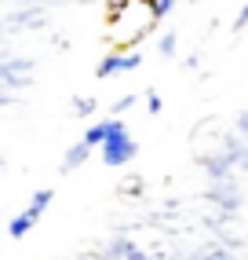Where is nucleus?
Masks as SVG:
<instances>
[{
    "label": "nucleus",
    "instance_id": "nucleus-1",
    "mask_svg": "<svg viewBox=\"0 0 248 260\" xmlns=\"http://www.w3.org/2000/svg\"><path fill=\"white\" fill-rule=\"evenodd\" d=\"M135 158H139L135 136L128 132L124 117H113V128H110V136H106L102 147H99V161H102L106 169H124V165H132Z\"/></svg>",
    "mask_w": 248,
    "mask_h": 260
},
{
    "label": "nucleus",
    "instance_id": "nucleus-2",
    "mask_svg": "<svg viewBox=\"0 0 248 260\" xmlns=\"http://www.w3.org/2000/svg\"><path fill=\"white\" fill-rule=\"evenodd\" d=\"M95 253H99V260H157L146 242H139L135 235H124V231L110 235Z\"/></svg>",
    "mask_w": 248,
    "mask_h": 260
},
{
    "label": "nucleus",
    "instance_id": "nucleus-3",
    "mask_svg": "<svg viewBox=\"0 0 248 260\" xmlns=\"http://www.w3.org/2000/svg\"><path fill=\"white\" fill-rule=\"evenodd\" d=\"M29 81H33V62L22 55H4L0 51V95H8V88L22 92L29 88Z\"/></svg>",
    "mask_w": 248,
    "mask_h": 260
},
{
    "label": "nucleus",
    "instance_id": "nucleus-4",
    "mask_svg": "<svg viewBox=\"0 0 248 260\" xmlns=\"http://www.w3.org/2000/svg\"><path fill=\"white\" fill-rule=\"evenodd\" d=\"M139 66H143V55L139 51H124V48H117V51H110V55H102L99 59V66H95V77L99 81H110V77H120V74H135Z\"/></svg>",
    "mask_w": 248,
    "mask_h": 260
},
{
    "label": "nucleus",
    "instance_id": "nucleus-5",
    "mask_svg": "<svg viewBox=\"0 0 248 260\" xmlns=\"http://www.w3.org/2000/svg\"><path fill=\"white\" fill-rule=\"evenodd\" d=\"M183 260H244V253L223 246V242H216V238H204L201 246L186 249V253H183Z\"/></svg>",
    "mask_w": 248,
    "mask_h": 260
},
{
    "label": "nucleus",
    "instance_id": "nucleus-6",
    "mask_svg": "<svg viewBox=\"0 0 248 260\" xmlns=\"http://www.w3.org/2000/svg\"><path fill=\"white\" fill-rule=\"evenodd\" d=\"M88 158H92V147H88L84 140H77L73 147H66L62 161H59V176H69V172L84 169V165H88Z\"/></svg>",
    "mask_w": 248,
    "mask_h": 260
},
{
    "label": "nucleus",
    "instance_id": "nucleus-7",
    "mask_svg": "<svg viewBox=\"0 0 248 260\" xmlns=\"http://www.w3.org/2000/svg\"><path fill=\"white\" fill-rule=\"evenodd\" d=\"M55 202V187H40V190H33V198L26 202V220L33 223V228H37V223L44 220V213H48V205Z\"/></svg>",
    "mask_w": 248,
    "mask_h": 260
},
{
    "label": "nucleus",
    "instance_id": "nucleus-8",
    "mask_svg": "<svg viewBox=\"0 0 248 260\" xmlns=\"http://www.w3.org/2000/svg\"><path fill=\"white\" fill-rule=\"evenodd\" d=\"M110 128H113V117H99V121H92V125L84 128L80 140H84L88 147H92V150H99V147H102V140L110 136Z\"/></svg>",
    "mask_w": 248,
    "mask_h": 260
},
{
    "label": "nucleus",
    "instance_id": "nucleus-9",
    "mask_svg": "<svg viewBox=\"0 0 248 260\" xmlns=\"http://www.w3.org/2000/svg\"><path fill=\"white\" fill-rule=\"evenodd\" d=\"M143 8H146V15H150V22L157 26L161 19H168V15L175 11V0H143Z\"/></svg>",
    "mask_w": 248,
    "mask_h": 260
},
{
    "label": "nucleus",
    "instance_id": "nucleus-10",
    "mask_svg": "<svg viewBox=\"0 0 248 260\" xmlns=\"http://www.w3.org/2000/svg\"><path fill=\"white\" fill-rule=\"evenodd\" d=\"M29 231H33V223L26 220V213H15V216L8 220V235H11L15 242H19V238H26Z\"/></svg>",
    "mask_w": 248,
    "mask_h": 260
},
{
    "label": "nucleus",
    "instance_id": "nucleus-11",
    "mask_svg": "<svg viewBox=\"0 0 248 260\" xmlns=\"http://www.w3.org/2000/svg\"><path fill=\"white\" fill-rule=\"evenodd\" d=\"M95 110H99L95 95H73V114L77 117H95Z\"/></svg>",
    "mask_w": 248,
    "mask_h": 260
},
{
    "label": "nucleus",
    "instance_id": "nucleus-12",
    "mask_svg": "<svg viewBox=\"0 0 248 260\" xmlns=\"http://www.w3.org/2000/svg\"><path fill=\"white\" fill-rule=\"evenodd\" d=\"M135 103H139V95H135V92H124V95H117V99H113V107H110V117L128 114V110L135 107Z\"/></svg>",
    "mask_w": 248,
    "mask_h": 260
},
{
    "label": "nucleus",
    "instance_id": "nucleus-13",
    "mask_svg": "<svg viewBox=\"0 0 248 260\" xmlns=\"http://www.w3.org/2000/svg\"><path fill=\"white\" fill-rule=\"evenodd\" d=\"M175 48H179V37H175V33H164V37L157 41V55L172 59V55H175Z\"/></svg>",
    "mask_w": 248,
    "mask_h": 260
},
{
    "label": "nucleus",
    "instance_id": "nucleus-14",
    "mask_svg": "<svg viewBox=\"0 0 248 260\" xmlns=\"http://www.w3.org/2000/svg\"><path fill=\"white\" fill-rule=\"evenodd\" d=\"M146 110H150V117H157V114H161L164 110V99H161V92H157V88H146Z\"/></svg>",
    "mask_w": 248,
    "mask_h": 260
},
{
    "label": "nucleus",
    "instance_id": "nucleus-15",
    "mask_svg": "<svg viewBox=\"0 0 248 260\" xmlns=\"http://www.w3.org/2000/svg\"><path fill=\"white\" fill-rule=\"evenodd\" d=\"M234 29L241 33V29H248V0H244V8L237 11V19H234Z\"/></svg>",
    "mask_w": 248,
    "mask_h": 260
},
{
    "label": "nucleus",
    "instance_id": "nucleus-16",
    "mask_svg": "<svg viewBox=\"0 0 248 260\" xmlns=\"http://www.w3.org/2000/svg\"><path fill=\"white\" fill-rule=\"evenodd\" d=\"M80 260H99V253H95V249H92V253H84V256H80Z\"/></svg>",
    "mask_w": 248,
    "mask_h": 260
},
{
    "label": "nucleus",
    "instance_id": "nucleus-17",
    "mask_svg": "<svg viewBox=\"0 0 248 260\" xmlns=\"http://www.w3.org/2000/svg\"><path fill=\"white\" fill-rule=\"evenodd\" d=\"M0 165H4V158H0Z\"/></svg>",
    "mask_w": 248,
    "mask_h": 260
}]
</instances>
